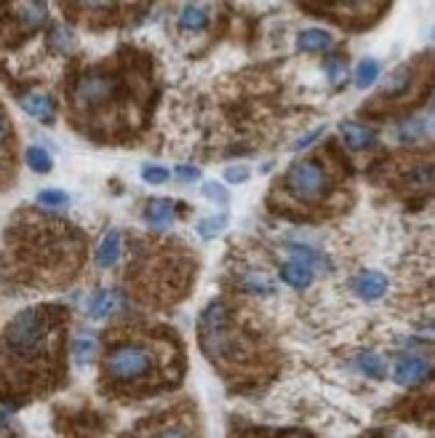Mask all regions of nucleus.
Listing matches in <instances>:
<instances>
[{
    "label": "nucleus",
    "mask_w": 435,
    "mask_h": 438,
    "mask_svg": "<svg viewBox=\"0 0 435 438\" xmlns=\"http://www.w3.org/2000/svg\"><path fill=\"white\" fill-rule=\"evenodd\" d=\"M46 342V316L38 308L16 313L6 326V348L19 358H32L43 350Z\"/></svg>",
    "instance_id": "obj_1"
},
{
    "label": "nucleus",
    "mask_w": 435,
    "mask_h": 438,
    "mask_svg": "<svg viewBox=\"0 0 435 438\" xmlns=\"http://www.w3.org/2000/svg\"><path fill=\"white\" fill-rule=\"evenodd\" d=\"M152 350L137 342H126L117 345L107 353L105 358V374L115 382H137L142 377H147L152 372Z\"/></svg>",
    "instance_id": "obj_2"
},
{
    "label": "nucleus",
    "mask_w": 435,
    "mask_h": 438,
    "mask_svg": "<svg viewBox=\"0 0 435 438\" xmlns=\"http://www.w3.org/2000/svg\"><path fill=\"white\" fill-rule=\"evenodd\" d=\"M288 190L297 195L299 201H320L329 192V177L318 166V160H299L286 174Z\"/></svg>",
    "instance_id": "obj_3"
},
{
    "label": "nucleus",
    "mask_w": 435,
    "mask_h": 438,
    "mask_svg": "<svg viewBox=\"0 0 435 438\" xmlns=\"http://www.w3.org/2000/svg\"><path fill=\"white\" fill-rule=\"evenodd\" d=\"M115 91H117V78L105 73H91V75H83L78 80V85H75V99L80 105H99V102H107Z\"/></svg>",
    "instance_id": "obj_4"
},
{
    "label": "nucleus",
    "mask_w": 435,
    "mask_h": 438,
    "mask_svg": "<svg viewBox=\"0 0 435 438\" xmlns=\"http://www.w3.org/2000/svg\"><path fill=\"white\" fill-rule=\"evenodd\" d=\"M350 288L361 299H379L387 291V278L379 270H366V273H358V276L352 278Z\"/></svg>",
    "instance_id": "obj_5"
},
{
    "label": "nucleus",
    "mask_w": 435,
    "mask_h": 438,
    "mask_svg": "<svg viewBox=\"0 0 435 438\" xmlns=\"http://www.w3.org/2000/svg\"><path fill=\"white\" fill-rule=\"evenodd\" d=\"M430 377V363L425 358H401L395 363V382L416 385Z\"/></svg>",
    "instance_id": "obj_6"
},
{
    "label": "nucleus",
    "mask_w": 435,
    "mask_h": 438,
    "mask_svg": "<svg viewBox=\"0 0 435 438\" xmlns=\"http://www.w3.org/2000/svg\"><path fill=\"white\" fill-rule=\"evenodd\" d=\"M117 256H120V233H117V230H110V233L99 241V249H96L94 262H96V267L107 270V267L115 265Z\"/></svg>",
    "instance_id": "obj_7"
},
{
    "label": "nucleus",
    "mask_w": 435,
    "mask_h": 438,
    "mask_svg": "<svg viewBox=\"0 0 435 438\" xmlns=\"http://www.w3.org/2000/svg\"><path fill=\"white\" fill-rule=\"evenodd\" d=\"M19 105H21V110L32 118H41V120H51L53 118L51 99H48L46 94H41V91H30V94H24L19 99Z\"/></svg>",
    "instance_id": "obj_8"
},
{
    "label": "nucleus",
    "mask_w": 435,
    "mask_h": 438,
    "mask_svg": "<svg viewBox=\"0 0 435 438\" xmlns=\"http://www.w3.org/2000/svg\"><path fill=\"white\" fill-rule=\"evenodd\" d=\"M145 219H147L152 227L163 230V227L174 219V203H171L169 198H152V201L145 206Z\"/></svg>",
    "instance_id": "obj_9"
},
{
    "label": "nucleus",
    "mask_w": 435,
    "mask_h": 438,
    "mask_svg": "<svg viewBox=\"0 0 435 438\" xmlns=\"http://www.w3.org/2000/svg\"><path fill=\"white\" fill-rule=\"evenodd\" d=\"M281 278L286 281L288 286L308 288L313 283V270L305 262H299V259H288L286 265H283V270H281Z\"/></svg>",
    "instance_id": "obj_10"
},
{
    "label": "nucleus",
    "mask_w": 435,
    "mask_h": 438,
    "mask_svg": "<svg viewBox=\"0 0 435 438\" xmlns=\"http://www.w3.org/2000/svg\"><path fill=\"white\" fill-rule=\"evenodd\" d=\"M16 19L24 30H38L46 21V3H19L16 6Z\"/></svg>",
    "instance_id": "obj_11"
},
{
    "label": "nucleus",
    "mask_w": 435,
    "mask_h": 438,
    "mask_svg": "<svg viewBox=\"0 0 435 438\" xmlns=\"http://www.w3.org/2000/svg\"><path fill=\"white\" fill-rule=\"evenodd\" d=\"M342 137L347 142V147L363 150L374 142V131L369 126H361V123H342Z\"/></svg>",
    "instance_id": "obj_12"
},
{
    "label": "nucleus",
    "mask_w": 435,
    "mask_h": 438,
    "mask_svg": "<svg viewBox=\"0 0 435 438\" xmlns=\"http://www.w3.org/2000/svg\"><path fill=\"white\" fill-rule=\"evenodd\" d=\"M115 305H117V294L115 291H96V297L91 299V305H88V316L94 320H99V318H105V316H110L112 310H115Z\"/></svg>",
    "instance_id": "obj_13"
},
{
    "label": "nucleus",
    "mask_w": 435,
    "mask_h": 438,
    "mask_svg": "<svg viewBox=\"0 0 435 438\" xmlns=\"http://www.w3.org/2000/svg\"><path fill=\"white\" fill-rule=\"evenodd\" d=\"M206 21H209V14H206V9L203 6H195V3H190V6H184L179 14V24L182 30H192L198 32L206 27Z\"/></svg>",
    "instance_id": "obj_14"
},
{
    "label": "nucleus",
    "mask_w": 435,
    "mask_h": 438,
    "mask_svg": "<svg viewBox=\"0 0 435 438\" xmlns=\"http://www.w3.org/2000/svg\"><path fill=\"white\" fill-rule=\"evenodd\" d=\"M297 46L302 51H323V48H329L331 46V35L323 30H305L299 35Z\"/></svg>",
    "instance_id": "obj_15"
},
{
    "label": "nucleus",
    "mask_w": 435,
    "mask_h": 438,
    "mask_svg": "<svg viewBox=\"0 0 435 438\" xmlns=\"http://www.w3.org/2000/svg\"><path fill=\"white\" fill-rule=\"evenodd\" d=\"M291 259H299V262H305V265L313 270V267H326L329 270L331 262L326 259L323 254H318V251H313V249H308V246H291Z\"/></svg>",
    "instance_id": "obj_16"
},
{
    "label": "nucleus",
    "mask_w": 435,
    "mask_h": 438,
    "mask_svg": "<svg viewBox=\"0 0 435 438\" xmlns=\"http://www.w3.org/2000/svg\"><path fill=\"white\" fill-rule=\"evenodd\" d=\"M377 78H379V62H377V59H363V62L358 64V70H355V85H358V88H366V85H372Z\"/></svg>",
    "instance_id": "obj_17"
},
{
    "label": "nucleus",
    "mask_w": 435,
    "mask_h": 438,
    "mask_svg": "<svg viewBox=\"0 0 435 438\" xmlns=\"http://www.w3.org/2000/svg\"><path fill=\"white\" fill-rule=\"evenodd\" d=\"M24 160H27V166H30L32 171H38V174H48V171H51V155H48L43 147H27Z\"/></svg>",
    "instance_id": "obj_18"
},
{
    "label": "nucleus",
    "mask_w": 435,
    "mask_h": 438,
    "mask_svg": "<svg viewBox=\"0 0 435 438\" xmlns=\"http://www.w3.org/2000/svg\"><path fill=\"white\" fill-rule=\"evenodd\" d=\"M358 369H363V374L374 377V380H382L384 377V361L377 353H363V355H358Z\"/></svg>",
    "instance_id": "obj_19"
},
{
    "label": "nucleus",
    "mask_w": 435,
    "mask_h": 438,
    "mask_svg": "<svg viewBox=\"0 0 435 438\" xmlns=\"http://www.w3.org/2000/svg\"><path fill=\"white\" fill-rule=\"evenodd\" d=\"M73 355L78 363H88L96 355V340L94 337H78L73 342Z\"/></svg>",
    "instance_id": "obj_20"
},
{
    "label": "nucleus",
    "mask_w": 435,
    "mask_h": 438,
    "mask_svg": "<svg viewBox=\"0 0 435 438\" xmlns=\"http://www.w3.org/2000/svg\"><path fill=\"white\" fill-rule=\"evenodd\" d=\"M48 46H51V51L56 53H67V51H73V35L67 30H62V27H53L51 35H48Z\"/></svg>",
    "instance_id": "obj_21"
},
{
    "label": "nucleus",
    "mask_w": 435,
    "mask_h": 438,
    "mask_svg": "<svg viewBox=\"0 0 435 438\" xmlns=\"http://www.w3.org/2000/svg\"><path fill=\"white\" fill-rule=\"evenodd\" d=\"M224 224H227V217H224V214H216V217H206V219H201V222H198V233H201L203 238H214V235L222 233Z\"/></svg>",
    "instance_id": "obj_22"
},
{
    "label": "nucleus",
    "mask_w": 435,
    "mask_h": 438,
    "mask_svg": "<svg viewBox=\"0 0 435 438\" xmlns=\"http://www.w3.org/2000/svg\"><path fill=\"white\" fill-rule=\"evenodd\" d=\"M427 128H430V123H425V120H409V123H404V126L398 128V134H401L404 142H412L416 134H425Z\"/></svg>",
    "instance_id": "obj_23"
},
{
    "label": "nucleus",
    "mask_w": 435,
    "mask_h": 438,
    "mask_svg": "<svg viewBox=\"0 0 435 438\" xmlns=\"http://www.w3.org/2000/svg\"><path fill=\"white\" fill-rule=\"evenodd\" d=\"M35 201L41 203V206H64V203H67V195H64L62 190H43V192H38Z\"/></svg>",
    "instance_id": "obj_24"
},
{
    "label": "nucleus",
    "mask_w": 435,
    "mask_h": 438,
    "mask_svg": "<svg viewBox=\"0 0 435 438\" xmlns=\"http://www.w3.org/2000/svg\"><path fill=\"white\" fill-rule=\"evenodd\" d=\"M142 179L150 182V184H163V182L169 179V171L160 169V166H145L142 169Z\"/></svg>",
    "instance_id": "obj_25"
},
{
    "label": "nucleus",
    "mask_w": 435,
    "mask_h": 438,
    "mask_svg": "<svg viewBox=\"0 0 435 438\" xmlns=\"http://www.w3.org/2000/svg\"><path fill=\"white\" fill-rule=\"evenodd\" d=\"M243 286L248 288V291H259V294H270L273 291V283L270 281H265V278H259V276H251V278H246L243 281Z\"/></svg>",
    "instance_id": "obj_26"
},
{
    "label": "nucleus",
    "mask_w": 435,
    "mask_h": 438,
    "mask_svg": "<svg viewBox=\"0 0 435 438\" xmlns=\"http://www.w3.org/2000/svg\"><path fill=\"white\" fill-rule=\"evenodd\" d=\"M203 195H206V198H214V201H219V203H227V190H224L222 184H216V182L203 184Z\"/></svg>",
    "instance_id": "obj_27"
},
{
    "label": "nucleus",
    "mask_w": 435,
    "mask_h": 438,
    "mask_svg": "<svg viewBox=\"0 0 435 438\" xmlns=\"http://www.w3.org/2000/svg\"><path fill=\"white\" fill-rule=\"evenodd\" d=\"M326 73L331 75V80H334V83H340L342 78H345V64H342V59L331 56L329 62H326Z\"/></svg>",
    "instance_id": "obj_28"
},
{
    "label": "nucleus",
    "mask_w": 435,
    "mask_h": 438,
    "mask_svg": "<svg viewBox=\"0 0 435 438\" xmlns=\"http://www.w3.org/2000/svg\"><path fill=\"white\" fill-rule=\"evenodd\" d=\"M224 179L227 182H246L248 179V169H243V166H233V169L224 171Z\"/></svg>",
    "instance_id": "obj_29"
},
{
    "label": "nucleus",
    "mask_w": 435,
    "mask_h": 438,
    "mask_svg": "<svg viewBox=\"0 0 435 438\" xmlns=\"http://www.w3.org/2000/svg\"><path fill=\"white\" fill-rule=\"evenodd\" d=\"M177 177H182V179H201V171L195 166H177Z\"/></svg>",
    "instance_id": "obj_30"
},
{
    "label": "nucleus",
    "mask_w": 435,
    "mask_h": 438,
    "mask_svg": "<svg viewBox=\"0 0 435 438\" xmlns=\"http://www.w3.org/2000/svg\"><path fill=\"white\" fill-rule=\"evenodd\" d=\"M150 438H187V433L179 430V427H166V430H158L155 436H150Z\"/></svg>",
    "instance_id": "obj_31"
},
{
    "label": "nucleus",
    "mask_w": 435,
    "mask_h": 438,
    "mask_svg": "<svg viewBox=\"0 0 435 438\" xmlns=\"http://www.w3.org/2000/svg\"><path fill=\"white\" fill-rule=\"evenodd\" d=\"M320 134H323V128H315V131H310V134H305V137L299 139V142H297V145H294V147H297V150L310 147V145H313V139H318Z\"/></svg>",
    "instance_id": "obj_32"
},
{
    "label": "nucleus",
    "mask_w": 435,
    "mask_h": 438,
    "mask_svg": "<svg viewBox=\"0 0 435 438\" xmlns=\"http://www.w3.org/2000/svg\"><path fill=\"white\" fill-rule=\"evenodd\" d=\"M6 137H9V123H6V118L0 115V145L6 142Z\"/></svg>",
    "instance_id": "obj_33"
}]
</instances>
